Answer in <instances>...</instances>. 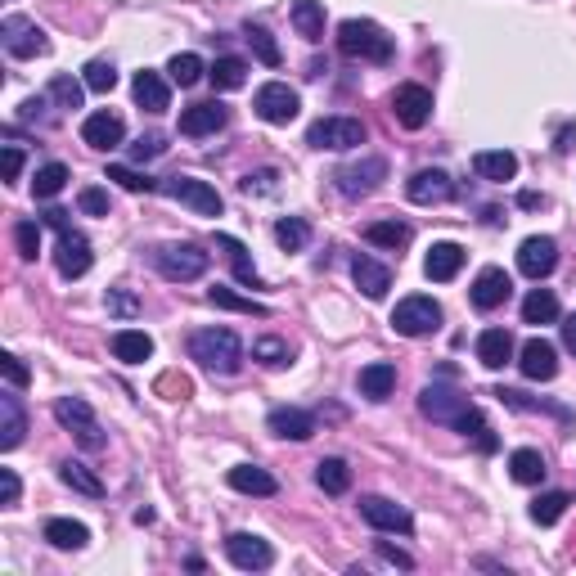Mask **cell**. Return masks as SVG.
<instances>
[{"instance_id": "1", "label": "cell", "mask_w": 576, "mask_h": 576, "mask_svg": "<svg viewBox=\"0 0 576 576\" xmlns=\"http://www.w3.org/2000/svg\"><path fill=\"white\" fill-rule=\"evenodd\" d=\"M189 356L212 374H239L243 369V342L234 329H194L189 333Z\"/></svg>"}, {"instance_id": "2", "label": "cell", "mask_w": 576, "mask_h": 576, "mask_svg": "<svg viewBox=\"0 0 576 576\" xmlns=\"http://www.w3.org/2000/svg\"><path fill=\"white\" fill-rule=\"evenodd\" d=\"M338 50L360 63H392L396 45L374 18H342L338 23Z\"/></svg>"}, {"instance_id": "3", "label": "cell", "mask_w": 576, "mask_h": 576, "mask_svg": "<svg viewBox=\"0 0 576 576\" xmlns=\"http://www.w3.org/2000/svg\"><path fill=\"white\" fill-rule=\"evenodd\" d=\"M153 266H158L162 279L185 284V279H198L207 270V252L198 243H162V248H153Z\"/></svg>"}, {"instance_id": "4", "label": "cell", "mask_w": 576, "mask_h": 576, "mask_svg": "<svg viewBox=\"0 0 576 576\" xmlns=\"http://www.w3.org/2000/svg\"><path fill=\"white\" fill-rule=\"evenodd\" d=\"M437 324H441V306L423 293L401 297L392 311V329L405 333V338H428V333H437Z\"/></svg>"}, {"instance_id": "5", "label": "cell", "mask_w": 576, "mask_h": 576, "mask_svg": "<svg viewBox=\"0 0 576 576\" xmlns=\"http://www.w3.org/2000/svg\"><path fill=\"white\" fill-rule=\"evenodd\" d=\"M306 144L311 149H356V144H365V122L360 117H320L306 131Z\"/></svg>"}, {"instance_id": "6", "label": "cell", "mask_w": 576, "mask_h": 576, "mask_svg": "<svg viewBox=\"0 0 576 576\" xmlns=\"http://www.w3.org/2000/svg\"><path fill=\"white\" fill-rule=\"evenodd\" d=\"M252 108H257L261 122L288 126L297 117V108H302V99H297V90L284 86V81H266V86H257V95H252Z\"/></svg>"}, {"instance_id": "7", "label": "cell", "mask_w": 576, "mask_h": 576, "mask_svg": "<svg viewBox=\"0 0 576 576\" xmlns=\"http://www.w3.org/2000/svg\"><path fill=\"white\" fill-rule=\"evenodd\" d=\"M162 194L185 203L189 212H198V216H221V207H225L221 194H216L207 180H194V176H167L162 180Z\"/></svg>"}, {"instance_id": "8", "label": "cell", "mask_w": 576, "mask_h": 576, "mask_svg": "<svg viewBox=\"0 0 576 576\" xmlns=\"http://www.w3.org/2000/svg\"><path fill=\"white\" fill-rule=\"evenodd\" d=\"M54 419H59L63 428H68L86 450H99V446H104V432H99L95 414H90V405L81 401V396H59V401H54Z\"/></svg>"}, {"instance_id": "9", "label": "cell", "mask_w": 576, "mask_h": 576, "mask_svg": "<svg viewBox=\"0 0 576 576\" xmlns=\"http://www.w3.org/2000/svg\"><path fill=\"white\" fill-rule=\"evenodd\" d=\"M360 518H365L374 531H396V536H410L414 531L410 509L387 500V495H360Z\"/></svg>"}, {"instance_id": "10", "label": "cell", "mask_w": 576, "mask_h": 576, "mask_svg": "<svg viewBox=\"0 0 576 576\" xmlns=\"http://www.w3.org/2000/svg\"><path fill=\"white\" fill-rule=\"evenodd\" d=\"M0 36H5V50L14 54V59H36V54L50 50L45 32L32 23V18H23V14H9L5 23H0Z\"/></svg>"}, {"instance_id": "11", "label": "cell", "mask_w": 576, "mask_h": 576, "mask_svg": "<svg viewBox=\"0 0 576 576\" xmlns=\"http://www.w3.org/2000/svg\"><path fill=\"white\" fill-rule=\"evenodd\" d=\"M468 405H473V401H468L464 392H455V387H446V383H428L419 392V410L428 414L432 423H450V428L459 423V414H464Z\"/></svg>"}, {"instance_id": "12", "label": "cell", "mask_w": 576, "mask_h": 576, "mask_svg": "<svg viewBox=\"0 0 576 576\" xmlns=\"http://www.w3.org/2000/svg\"><path fill=\"white\" fill-rule=\"evenodd\" d=\"M392 113L401 126H410V131H419L423 122L432 117V90L419 86V81H401L392 95Z\"/></svg>"}, {"instance_id": "13", "label": "cell", "mask_w": 576, "mask_h": 576, "mask_svg": "<svg viewBox=\"0 0 576 576\" xmlns=\"http://www.w3.org/2000/svg\"><path fill=\"white\" fill-rule=\"evenodd\" d=\"M405 194H410V203H419V207H437V203H450V198H455V180H450L441 167H423L405 180Z\"/></svg>"}, {"instance_id": "14", "label": "cell", "mask_w": 576, "mask_h": 576, "mask_svg": "<svg viewBox=\"0 0 576 576\" xmlns=\"http://www.w3.org/2000/svg\"><path fill=\"white\" fill-rule=\"evenodd\" d=\"M225 558H230V563L239 567V572H266V567L275 563V549H270L261 536L234 531V536L225 540Z\"/></svg>"}, {"instance_id": "15", "label": "cell", "mask_w": 576, "mask_h": 576, "mask_svg": "<svg viewBox=\"0 0 576 576\" xmlns=\"http://www.w3.org/2000/svg\"><path fill=\"white\" fill-rule=\"evenodd\" d=\"M333 180H338V189H342L347 198L374 194V189L387 180V162H383V158H360V162H351V167H342Z\"/></svg>"}, {"instance_id": "16", "label": "cell", "mask_w": 576, "mask_h": 576, "mask_svg": "<svg viewBox=\"0 0 576 576\" xmlns=\"http://www.w3.org/2000/svg\"><path fill=\"white\" fill-rule=\"evenodd\" d=\"M554 266H558V243L549 239V234H531V239H522V248H518V270L527 279H545V275H554Z\"/></svg>"}, {"instance_id": "17", "label": "cell", "mask_w": 576, "mask_h": 576, "mask_svg": "<svg viewBox=\"0 0 576 576\" xmlns=\"http://www.w3.org/2000/svg\"><path fill=\"white\" fill-rule=\"evenodd\" d=\"M513 293V279L504 275V266H482L473 279V288H468V297H473L477 311H495V306H504Z\"/></svg>"}, {"instance_id": "18", "label": "cell", "mask_w": 576, "mask_h": 576, "mask_svg": "<svg viewBox=\"0 0 576 576\" xmlns=\"http://www.w3.org/2000/svg\"><path fill=\"white\" fill-rule=\"evenodd\" d=\"M54 266H59L63 279H81L90 270V243L81 230H59V252H54Z\"/></svg>"}, {"instance_id": "19", "label": "cell", "mask_w": 576, "mask_h": 576, "mask_svg": "<svg viewBox=\"0 0 576 576\" xmlns=\"http://www.w3.org/2000/svg\"><path fill=\"white\" fill-rule=\"evenodd\" d=\"M518 365H522V374H527L531 383H549V378L558 374V351H554V342L527 338V342H522V351H518Z\"/></svg>"}, {"instance_id": "20", "label": "cell", "mask_w": 576, "mask_h": 576, "mask_svg": "<svg viewBox=\"0 0 576 576\" xmlns=\"http://www.w3.org/2000/svg\"><path fill=\"white\" fill-rule=\"evenodd\" d=\"M225 122H230V108L216 104V99H207V104H189L185 113H180V135H194V140H203V135L221 131Z\"/></svg>"}, {"instance_id": "21", "label": "cell", "mask_w": 576, "mask_h": 576, "mask_svg": "<svg viewBox=\"0 0 576 576\" xmlns=\"http://www.w3.org/2000/svg\"><path fill=\"white\" fill-rule=\"evenodd\" d=\"M81 140H86L90 149H117V144L126 140V122L117 113H108V108H99V113H90L86 122H81Z\"/></svg>"}, {"instance_id": "22", "label": "cell", "mask_w": 576, "mask_h": 576, "mask_svg": "<svg viewBox=\"0 0 576 576\" xmlns=\"http://www.w3.org/2000/svg\"><path fill=\"white\" fill-rule=\"evenodd\" d=\"M459 270H464V248H459V243H450V239L432 243L428 257H423V275H428L432 284H450Z\"/></svg>"}, {"instance_id": "23", "label": "cell", "mask_w": 576, "mask_h": 576, "mask_svg": "<svg viewBox=\"0 0 576 576\" xmlns=\"http://www.w3.org/2000/svg\"><path fill=\"white\" fill-rule=\"evenodd\" d=\"M131 95H135V104H140L144 113H167V108H171V86H167V77H162V72H153V68L135 72Z\"/></svg>"}, {"instance_id": "24", "label": "cell", "mask_w": 576, "mask_h": 576, "mask_svg": "<svg viewBox=\"0 0 576 576\" xmlns=\"http://www.w3.org/2000/svg\"><path fill=\"white\" fill-rule=\"evenodd\" d=\"M266 428L284 441H306L315 432V414L297 410V405H275V410L266 414Z\"/></svg>"}, {"instance_id": "25", "label": "cell", "mask_w": 576, "mask_h": 576, "mask_svg": "<svg viewBox=\"0 0 576 576\" xmlns=\"http://www.w3.org/2000/svg\"><path fill=\"white\" fill-rule=\"evenodd\" d=\"M351 279H356V288L365 297H374V302L387 293V288H392V270H387L383 261H374V257H356V261H351Z\"/></svg>"}, {"instance_id": "26", "label": "cell", "mask_w": 576, "mask_h": 576, "mask_svg": "<svg viewBox=\"0 0 576 576\" xmlns=\"http://www.w3.org/2000/svg\"><path fill=\"white\" fill-rule=\"evenodd\" d=\"M27 432V414H23V401L14 392H0V450H14Z\"/></svg>"}, {"instance_id": "27", "label": "cell", "mask_w": 576, "mask_h": 576, "mask_svg": "<svg viewBox=\"0 0 576 576\" xmlns=\"http://www.w3.org/2000/svg\"><path fill=\"white\" fill-rule=\"evenodd\" d=\"M477 360H482L486 369H504L513 360V333L509 329H482V338H477Z\"/></svg>"}, {"instance_id": "28", "label": "cell", "mask_w": 576, "mask_h": 576, "mask_svg": "<svg viewBox=\"0 0 576 576\" xmlns=\"http://www.w3.org/2000/svg\"><path fill=\"white\" fill-rule=\"evenodd\" d=\"M108 347H113V356L122 360V365H140V360L153 356V338L144 329H117Z\"/></svg>"}, {"instance_id": "29", "label": "cell", "mask_w": 576, "mask_h": 576, "mask_svg": "<svg viewBox=\"0 0 576 576\" xmlns=\"http://www.w3.org/2000/svg\"><path fill=\"white\" fill-rule=\"evenodd\" d=\"M356 387H360V396H369V401H387V396H392V387H396V365L374 360V365L360 369Z\"/></svg>"}, {"instance_id": "30", "label": "cell", "mask_w": 576, "mask_h": 576, "mask_svg": "<svg viewBox=\"0 0 576 576\" xmlns=\"http://www.w3.org/2000/svg\"><path fill=\"white\" fill-rule=\"evenodd\" d=\"M225 482H230L239 495H275V491H279L275 477H270L266 468H257V464H234Z\"/></svg>"}, {"instance_id": "31", "label": "cell", "mask_w": 576, "mask_h": 576, "mask_svg": "<svg viewBox=\"0 0 576 576\" xmlns=\"http://www.w3.org/2000/svg\"><path fill=\"white\" fill-rule=\"evenodd\" d=\"M473 171L482 180H513L518 176V158L509 149H482L473 153Z\"/></svg>"}, {"instance_id": "32", "label": "cell", "mask_w": 576, "mask_h": 576, "mask_svg": "<svg viewBox=\"0 0 576 576\" xmlns=\"http://www.w3.org/2000/svg\"><path fill=\"white\" fill-rule=\"evenodd\" d=\"M509 477L518 486H540V482H545V455L531 450V446L513 450V455H509Z\"/></svg>"}, {"instance_id": "33", "label": "cell", "mask_w": 576, "mask_h": 576, "mask_svg": "<svg viewBox=\"0 0 576 576\" xmlns=\"http://www.w3.org/2000/svg\"><path fill=\"white\" fill-rule=\"evenodd\" d=\"M288 18H293L297 36H306V41H324V5L320 0H293Z\"/></svg>"}, {"instance_id": "34", "label": "cell", "mask_w": 576, "mask_h": 576, "mask_svg": "<svg viewBox=\"0 0 576 576\" xmlns=\"http://www.w3.org/2000/svg\"><path fill=\"white\" fill-rule=\"evenodd\" d=\"M45 540H50L54 549H81L90 540V531H86V522H77V518H50L45 522Z\"/></svg>"}, {"instance_id": "35", "label": "cell", "mask_w": 576, "mask_h": 576, "mask_svg": "<svg viewBox=\"0 0 576 576\" xmlns=\"http://www.w3.org/2000/svg\"><path fill=\"white\" fill-rule=\"evenodd\" d=\"M365 243L387 248V252H401L405 243H410V225L405 221H374V225H365Z\"/></svg>"}, {"instance_id": "36", "label": "cell", "mask_w": 576, "mask_h": 576, "mask_svg": "<svg viewBox=\"0 0 576 576\" xmlns=\"http://www.w3.org/2000/svg\"><path fill=\"white\" fill-rule=\"evenodd\" d=\"M522 320L527 324H554L558 320V297L549 293V288H531V293L522 297Z\"/></svg>"}, {"instance_id": "37", "label": "cell", "mask_w": 576, "mask_h": 576, "mask_svg": "<svg viewBox=\"0 0 576 576\" xmlns=\"http://www.w3.org/2000/svg\"><path fill=\"white\" fill-rule=\"evenodd\" d=\"M216 248H225V257H230L234 279H239V284H252V288H257V266H252L248 248H243L234 234H216Z\"/></svg>"}, {"instance_id": "38", "label": "cell", "mask_w": 576, "mask_h": 576, "mask_svg": "<svg viewBox=\"0 0 576 576\" xmlns=\"http://www.w3.org/2000/svg\"><path fill=\"white\" fill-rule=\"evenodd\" d=\"M207 77H212L216 90H239L243 81H248V63L234 59V54H221V59L207 68Z\"/></svg>"}, {"instance_id": "39", "label": "cell", "mask_w": 576, "mask_h": 576, "mask_svg": "<svg viewBox=\"0 0 576 576\" xmlns=\"http://www.w3.org/2000/svg\"><path fill=\"white\" fill-rule=\"evenodd\" d=\"M315 482H320L324 495H347L351 491V468L342 459H320L315 464Z\"/></svg>"}, {"instance_id": "40", "label": "cell", "mask_w": 576, "mask_h": 576, "mask_svg": "<svg viewBox=\"0 0 576 576\" xmlns=\"http://www.w3.org/2000/svg\"><path fill=\"white\" fill-rule=\"evenodd\" d=\"M59 477L72 486V491L90 495V500H99V495H104V482H99V477L90 473L86 464H77V459H63V464H59Z\"/></svg>"}, {"instance_id": "41", "label": "cell", "mask_w": 576, "mask_h": 576, "mask_svg": "<svg viewBox=\"0 0 576 576\" xmlns=\"http://www.w3.org/2000/svg\"><path fill=\"white\" fill-rule=\"evenodd\" d=\"M567 495L563 491H545V495H536V500H531V522H540V527H554L558 518H563L567 513Z\"/></svg>"}, {"instance_id": "42", "label": "cell", "mask_w": 576, "mask_h": 576, "mask_svg": "<svg viewBox=\"0 0 576 576\" xmlns=\"http://www.w3.org/2000/svg\"><path fill=\"white\" fill-rule=\"evenodd\" d=\"M275 239L284 252H302L306 243H311V225H306L302 216H284V221L275 225Z\"/></svg>"}, {"instance_id": "43", "label": "cell", "mask_w": 576, "mask_h": 576, "mask_svg": "<svg viewBox=\"0 0 576 576\" xmlns=\"http://www.w3.org/2000/svg\"><path fill=\"white\" fill-rule=\"evenodd\" d=\"M243 36H248V45L257 50V59L266 63V68H279V59H284V54H279L275 36H270L266 27H261V23H248V27H243Z\"/></svg>"}, {"instance_id": "44", "label": "cell", "mask_w": 576, "mask_h": 576, "mask_svg": "<svg viewBox=\"0 0 576 576\" xmlns=\"http://www.w3.org/2000/svg\"><path fill=\"white\" fill-rule=\"evenodd\" d=\"M63 185H68V167H63V162H45V167H36V176H32L36 198H54Z\"/></svg>"}, {"instance_id": "45", "label": "cell", "mask_w": 576, "mask_h": 576, "mask_svg": "<svg viewBox=\"0 0 576 576\" xmlns=\"http://www.w3.org/2000/svg\"><path fill=\"white\" fill-rule=\"evenodd\" d=\"M167 72H171V81H176V86H198V81H203V59H198L194 50H185V54H176V59L167 63Z\"/></svg>"}, {"instance_id": "46", "label": "cell", "mask_w": 576, "mask_h": 576, "mask_svg": "<svg viewBox=\"0 0 576 576\" xmlns=\"http://www.w3.org/2000/svg\"><path fill=\"white\" fill-rule=\"evenodd\" d=\"M14 243H18V257L36 261V252H41V225H36L32 216H23V221L14 225Z\"/></svg>"}, {"instance_id": "47", "label": "cell", "mask_w": 576, "mask_h": 576, "mask_svg": "<svg viewBox=\"0 0 576 576\" xmlns=\"http://www.w3.org/2000/svg\"><path fill=\"white\" fill-rule=\"evenodd\" d=\"M117 86V68L108 59H90L86 63V90H95V95H108V90Z\"/></svg>"}, {"instance_id": "48", "label": "cell", "mask_w": 576, "mask_h": 576, "mask_svg": "<svg viewBox=\"0 0 576 576\" xmlns=\"http://www.w3.org/2000/svg\"><path fill=\"white\" fill-rule=\"evenodd\" d=\"M207 302H212V306H225V311H243V315H266V306H261V302L230 293V288H212V293H207Z\"/></svg>"}, {"instance_id": "49", "label": "cell", "mask_w": 576, "mask_h": 576, "mask_svg": "<svg viewBox=\"0 0 576 576\" xmlns=\"http://www.w3.org/2000/svg\"><path fill=\"white\" fill-rule=\"evenodd\" d=\"M252 360H261V365H288L293 360V351H288V342H279V338H257L252 342Z\"/></svg>"}, {"instance_id": "50", "label": "cell", "mask_w": 576, "mask_h": 576, "mask_svg": "<svg viewBox=\"0 0 576 576\" xmlns=\"http://www.w3.org/2000/svg\"><path fill=\"white\" fill-rule=\"evenodd\" d=\"M153 392L167 396V401H185V396H194V383H189V378L180 374V369H167V374H158Z\"/></svg>"}, {"instance_id": "51", "label": "cell", "mask_w": 576, "mask_h": 576, "mask_svg": "<svg viewBox=\"0 0 576 576\" xmlns=\"http://www.w3.org/2000/svg\"><path fill=\"white\" fill-rule=\"evenodd\" d=\"M81 90H86V81H72V77H63V72L50 81V99L59 108H81Z\"/></svg>"}, {"instance_id": "52", "label": "cell", "mask_w": 576, "mask_h": 576, "mask_svg": "<svg viewBox=\"0 0 576 576\" xmlns=\"http://www.w3.org/2000/svg\"><path fill=\"white\" fill-rule=\"evenodd\" d=\"M108 180H117V185L131 189V194H149L153 189V180L140 176V171H131V167H108Z\"/></svg>"}, {"instance_id": "53", "label": "cell", "mask_w": 576, "mask_h": 576, "mask_svg": "<svg viewBox=\"0 0 576 576\" xmlns=\"http://www.w3.org/2000/svg\"><path fill=\"white\" fill-rule=\"evenodd\" d=\"M77 207H81L86 216H108V194H104L99 185H86V189L77 194Z\"/></svg>"}, {"instance_id": "54", "label": "cell", "mask_w": 576, "mask_h": 576, "mask_svg": "<svg viewBox=\"0 0 576 576\" xmlns=\"http://www.w3.org/2000/svg\"><path fill=\"white\" fill-rule=\"evenodd\" d=\"M18 495H23V482H18V473H14V468H0V504H5V509H14Z\"/></svg>"}, {"instance_id": "55", "label": "cell", "mask_w": 576, "mask_h": 576, "mask_svg": "<svg viewBox=\"0 0 576 576\" xmlns=\"http://www.w3.org/2000/svg\"><path fill=\"white\" fill-rule=\"evenodd\" d=\"M0 369H5V378H9V387H27V365L18 356H0Z\"/></svg>"}, {"instance_id": "56", "label": "cell", "mask_w": 576, "mask_h": 576, "mask_svg": "<svg viewBox=\"0 0 576 576\" xmlns=\"http://www.w3.org/2000/svg\"><path fill=\"white\" fill-rule=\"evenodd\" d=\"M162 149H167V144H162V135H140V140L131 144V153H135L140 162H144V158H158Z\"/></svg>"}, {"instance_id": "57", "label": "cell", "mask_w": 576, "mask_h": 576, "mask_svg": "<svg viewBox=\"0 0 576 576\" xmlns=\"http://www.w3.org/2000/svg\"><path fill=\"white\" fill-rule=\"evenodd\" d=\"M108 311H117V315H135V297H126L122 288H108Z\"/></svg>"}, {"instance_id": "58", "label": "cell", "mask_w": 576, "mask_h": 576, "mask_svg": "<svg viewBox=\"0 0 576 576\" xmlns=\"http://www.w3.org/2000/svg\"><path fill=\"white\" fill-rule=\"evenodd\" d=\"M378 558H383V563H392V567H405V572L414 567V558H410V554H401V549L383 545V540H378Z\"/></svg>"}, {"instance_id": "59", "label": "cell", "mask_w": 576, "mask_h": 576, "mask_svg": "<svg viewBox=\"0 0 576 576\" xmlns=\"http://www.w3.org/2000/svg\"><path fill=\"white\" fill-rule=\"evenodd\" d=\"M18 171H23V149L5 144V180H18Z\"/></svg>"}, {"instance_id": "60", "label": "cell", "mask_w": 576, "mask_h": 576, "mask_svg": "<svg viewBox=\"0 0 576 576\" xmlns=\"http://www.w3.org/2000/svg\"><path fill=\"white\" fill-rule=\"evenodd\" d=\"M563 347L576 356V315H567V320H563Z\"/></svg>"}]
</instances>
